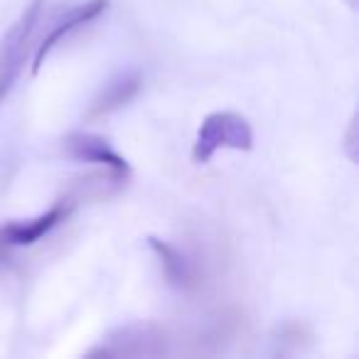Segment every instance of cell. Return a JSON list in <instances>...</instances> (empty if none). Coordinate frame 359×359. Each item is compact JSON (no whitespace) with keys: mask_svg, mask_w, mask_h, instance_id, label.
Here are the masks:
<instances>
[{"mask_svg":"<svg viewBox=\"0 0 359 359\" xmlns=\"http://www.w3.org/2000/svg\"><path fill=\"white\" fill-rule=\"evenodd\" d=\"M224 148L244 153L254 148V128L244 116L234 111H215L202 121L192 145V160L195 165H205L215 158L217 150Z\"/></svg>","mask_w":359,"mask_h":359,"instance_id":"obj_1","label":"cell"},{"mask_svg":"<svg viewBox=\"0 0 359 359\" xmlns=\"http://www.w3.org/2000/svg\"><path fill=\"white\" fill-rule=\"evenodd\" d=\"M42 6H45V0H32L27 11L20 15V20L11 25V30L0 40V106L6 104L8 94L13 91V84L18 81L22 67H25L27 47H30L37 25H40Z\"/></svg>","mask_w":359,"mask_h":359,"instance_id":"obj_2","label":"cell"},{"mask_svg":"<svg viewBox=\"0 0 359 359\" xmlns=\"http://www.w3.org/2000/svg\"><path fill=\"white\" fill-rule=\"evenodd\" d=\"M62 150H65V155L72 160L106 168L109 170L111 182H116V185L126 182V177L130 175V165L126 163V158H121V155L109 145V140L101 138V135H96V133H84V130L69 133L65 140H62Z\"/></svg>","mask_w":359,"mask_h":359,"instance_id":"obj_3","label":"cell"},{"mask_svg":"<svg viewBox=\"0 0 359 359\" xmlns=\"http://www.w3.org/2000/svg\"><path fill=\"white\" fill-rule=\"evenodd\" d=\"M74 212V202L72 200H60L52 210H47L45 215L35 217V219L25 222H8L0 226V254H6L11 249H22V246H32L47 236L52 229L69 219V215Z\"/></svg>","mask_w":359,"mask_h":359,"instance_id":"obj_4","label":"cell"},{"mask_svg":"<svg viewBox=\"0 0 359 359\" xmlns=\"http://www.w3.org/2000/svg\"><path fill=\"white\" fill-rule=\"evenodd\" d=\"M109 8V0H86V3H79V6H72L69 11H65V15H60L55 22L50 25L47 35L40 40V45H35V57H32V67L30 72L37 74L45 65V60L50 57V52L65 40L67 35H72L79 27L89 25L91 20L101 15V13Z\"/></svg>","mask_w":359,"mask_h":359,"instance_id":"obj_5","label":"cell"},{"mask_svg":"<svg viewBox=\"0 0 359 359\" xmlns=\"http://www.w3.org/2000/svg\"><path fill=\"white\" fill-rule=\"evenodd\" d=\"M148 246L160 259L163 273L170 285H175V288H180V290H195L197 285H200L195 264H192L177 246H172L165 239H158V236H148Z\"/></svg>","mask_w":359,"mask_h":359,"instance_id":"obj_6","label":"cell"},{"mask_svg":"<svg viewBox=\"0 0 359 359\" xmlns=\"http://www.w3.org/2000/svg\"><path fill=\"white\" fill-rule=\"evenodd\" d=\"M140 86H143V76H140L138 72H123V74H118L116 79H111L109 84H106V89L94 99V104H91V109H89V118H99V116H106V114H111V111L126 106L138 94Z\"/></svg>","mask_w":359,"mask_h":359,"instance_id":"obj_7","label":"cell"},{"mask_svg":"<svg viewBox=\"0 0 359 359\" xmlns=\"http://www.w3.org/2000/svg\"><path fill=\"white\" fill-rule=\"evenodd\" d=\"M160 332L153 325H133L111 334V347H99L89 354H153L145 342H160Z\"/></svg>","mask_w":359,"mask_h":359,"instance_id":"obj_8","label":"cell"},{"mask_svg":"<svg viewBox=\"0 0 359 359\" xmlns=\"http://www.w3.org/2000/svg\"><path fill=\"white\" fill-rule=\"evenodd\" d=\"M357 3H359V0H344V6L352 8V11H357Z\"/></svg>","mask_w":359,"mask_h":359,"instance_id":"obj_9","label":"cell"}]
</instances>
